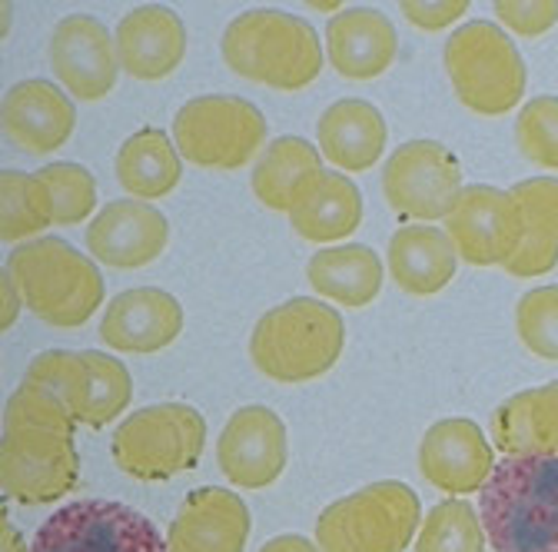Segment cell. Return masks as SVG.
<instances>
[{
	"instance_id": "cell-5",
	"label": "cell",
	"mask_w": 558,
	"mask_h": 552,
	"mask_svg": "<svg viewBox=\"0 0 558 552\" xmlns=\"http://www.w3.org/2000/svg\"><path fill=\"white\" fill-rule=\"evenodd\" d=\"M423 503L399 479L369 487L329 503L316 519L323 552H405L423 526Z\"/></svg>"
},
{
	"instance_id": "cell-23",
	"label": "cell",
	"mask_w": 558,
	"mask_h": 552,
	"mask_svg": "<svg viewBox=\"0 0 558 552\" xmlns=\"http://www.w3.org/2000/svg\"><path fill=\"white\" fill-rule=\"evenodd\" d=\"M290 224L310 243H336L360 230L363 193L349 177L319 170L296 193L290 206Z\"/></svg>"
},
{
	"instance_id": "cell-11",
	"label": "cell",
	"mask_w": 558,
	"mask_h": 552,
	"mask_svg": "<svg viewBox=\"0 0 558 552\" xmlns=\"http://www.w3.org/2000/svg\"><path fill=\"white\" fill-rule=\"evenodd\" d=\"M462 190L465 183H462V167L456 154L436 141L402 144L386 160L383 196L399 217H409V220L449 217Z\"/></svg>"
},
{
	"instance_id": "cell-13",
	"label": "cell",
	"mask_w": 558,
	"mask_h": 552,
	"mask_svg": "<svg viewBox=\"0 0 558 552\" xmlns=\"http://www.w3.org/2000/svg\"><path fill=\"white\" fill-rule=\"evenodd\" d=\"M50 67L70 97L97 104L117 87V37L90 14H70L50 34Z\"/></svg>"
},
{
	"instance_id": "cell-17",
	"label": "cell",
	"mask_w": 558,
	"mask_h": 552,
	"mask_svg": "<svg viewBox=\"0 0 558 552\" xmlns=\"http://www.w3.org/2000/svg\"><path fill=\"white\" fill-rule=\"evenodd\" d=\"M253 519L246 503L220 487L193 490L177 509L167 549L170 552H243Z\"/></svg>"
},
{
	"instance_id": "cell-32",
	"label": "cell",
	"mask_w": 558,
	"mask_h": 552,
	"mask_svg": "<svg viewBox=\"0 0 558 552\" xmlns=\"http://www.w3.org/2000/svg\"><path fill=\"white\" fill-rule=\"evenodd\" d=\"M415 552H485L482 519L465 500H446L418 526Z\"/></svg>"
},
{
	"instance_id": "cell-20",
	"label": "cell",
	"mask_w": 558,
	"mask_h": 552,
	"mask_svg": "<svg viewBox=\"0 0 558 552\" xmlns=\"http://www.w3.org/2000/svg\"><path fill=\"white\" fill-rule=\"evenodd\" d=\"M74 123V104L50 81H21L4 94V136L24 154L60 151Z\"/></svg>"
},
{
	"instance_id": "cell-40",
	"label": "cell",
	"mask_w": 558,
	"mask_h": 552,
	"mask_svg": "<svg viewBox=\"0 0 558 552\" xmlns=\"http://www.w3.org/2000/svg\"><path fill=\"white\" fill-rule=\"evenodd\" d=\"M259 552H323L319 545H313L306 536H296V532H287V536H276L269 539Z\"/></svg>"
},
{
	"instance_id": "cell-3",
	"label": "cell",
	"mask_w": 558,
	"mask_h": 552,
	"mask_svg": "<svg viewBox=\"0 0 558 552\" xmlns=\"http://www.w3.org/2000/svg\"><path fill=\"white\" fill-rule=\"evenodd\" d=\"M342 343L345 326L332 307L293 297L259 316L250 336V360L276 383H310L339 363Z\"/></svg>"
},
{
	"instance_id": "cell-14",
	"label": "cell",
	"mask_w": 558,
	"mask_h": 552,
	"mask_svg": "<svg viewBox=\"0 0 558 552\" xmlns=\"http://www.w3.org/2000/svg\"><path fill=\"white\" fill-rule=\"evenodd\" d=\"M220 472L240 490H266L287 469V423L269 406L236 409L217 443Z\"/></svg>"
},
{
	"instance_id": "cell-31",
	"label": "cell",
	"mask_w": 558,
	"mask_h": 552,
	"mask_svg": "<svg viewBox=\"0 0 558 552\" xmlns=\"http://www.w3.org/2000/svg\"><path fill=\"white\" fill-rule=\"evenodd\" d=\"M31 383L50 389L66 412L74 417V423L87 420V403H90V370L84 353H70V350H47L31 360L27 376Z\"/></svg>"
},
{
	"instance_id": "cell-35",
	"label": "cell",
	"mask_w": 558,
	"mask_h": 552,
	"mask_svg": "<svg viewBox=\"0 0 558 552\" xmlns=\"http://www.w3.org/2000/svg\"><path fill=\"white\" fill-rule=\"evenodd\" d=\"M515 333L529 353L558 363V287H535L519 300Z\"/></svg>"
},
{
	"instance_id": "cell-1",
	"label": "cell",
	"mask_w": 558,
	"mask_h": 552,
	"mask_svg": "<svg viewBox=\"0 0 558 552\" xmlns=\"http://www.w3.org/2000/svg\"><path fill=\"white\" fill-rule=\"evenodd\" d=\"M493 552H558V456H506L478 500Z\"/></svg>"
},
{
	"instance_id": "cell-36",
	"label": "cell",
	"mask_w": 558,
	"mask_h": 552,
	"mask_svg": "<svg viewBox=\"0 0 558 552\" xmlns=\"http://www.w3.org/2000/svg\"><path fill=\"white\" fill-rule=\"evenodd\" d=\"M515 144L532 164L558 170V97H535L522 107Z\"/></svg>"
},
{
	"instance_id": "cell-19",
	"label": "cell",
	"mask_w": 558,
	"mask_h": 552,
	"mask_svg": "<svg viewBox=\"0 0 558 552\" xmlns=\"http://www.w3.org/2000/svg\"><path fill=\"white\" fill-rule=\"evenodd\" d=\"M186 27L177 11L163 4L133 8L117 24V57L133 81H163L183 63Z\"/></svg>"
},
{
	"instance_id": "cell-37",
	"label": "cell",
	"mask_w": 558,
	"mask_h": 552,
	"mask_svg": "<svg viewBox=\"0 0 558 552\" xmlns=\"http://www.w3.org/2000/svg\"><path fill=\"white\" fill-rule=\"evenodd\" d=\"M496 17L519 37H538L558 21V4L555 0H532V4L529 0H519V4L502 0V4H496Z\"/></svg>"
},
{
	"instance_id": "cell-2",
	"label": "cell",
	"mask_w": 558,
	"mask_h": 552,
	"mask_svg": "<svg viewBox=\"0 0 558 552\" xmlns=\"http://www.w3.org/2000/svg\"><path fill=\"white\" fill-rule=\"evenodd\" d=\"M227 67L272 91H303L323 71L319 34L310 21L287 11H246L223 34Z\"/></svg>"
},
{
	"instance_id": "cell-4",
	"label": "cell",
	"mask_w": 558,
	"mask_h": 552,
	"mask_svg": "<svg viewBox=\"0 0 558 552\" xmlns=\"http://www.w3.org/2000/svg\"><path fill=\"white\" fill-rule=\"evenodd\" d=\"M24 307L47 326H84L104 303V276L94 260L60 237H40L8 256Z\"/></svg>"
},
{
	"instance_id": "cell-22",
	"label": "cell",
	"mask_w": 558,
	"mask_h": 552,
	"mask_svg": "<svg viewBox=\"0 0 558 552\" xmlns=\"http://www.w3.org/2000/svg\"><path fill=\"white\" fill-rule=\"evenodd\" d=\"M316 141H319V154L329 164H336L339 170L363 173L376 167L379 157L386 154L389 130H386V117L369 100L345 97L323 110L316 123Z\"/></svg>"
},
{
	"instance_id": "cell-41",
	"label": "cell",
	"mask_w": 558,
	"mask_h": 552,
	"mask_svg": "<svg viewBox=\"0 0 558 552\" xmlns=\"http://www.w3.org/2000/svg\"><path fill=\"white\" fill-rule=\"evenodd\" d=\"M0 536H4V552H27L21 532L8 523V516H4V529H0Z\"/></svg>"
},
{
	"instance_id": "cell-25",
	"label": "cell",
	"mask_w": 558,
	"mask_h": 552,
	"mask_svg": "<svg viewBox=\"0 0 558 552\" xmlns=\"http://www.w3.org/2000/svg\"><path fill=\"white\" fill-rule=\"evenodd\" d=\"M493 446L506 456H558V380L522 389L496 409Z\"/></svg>"
},
{
	"instance_id": "cell-15",
	"label": "cell",
	"mask_w": 558,
	"mask_h": 552,
	"mask_svg": "<svg viewBox=\"0 0 558 552\" xmlns=\"http://www.w3.org/2000/svg\"><path fill=\"white\" fill-rule=\"evenodd\" d=\"M493 469V446H488L485 433L465 417L439 420L418 443V472L449 496L482 493Z\"/></svg>"
},
{
	"instance_id": "cell-26",
	"label": "cell",
	"mask_w": 558,
	"mask_h": 552,
	"mask_svg": "<svg viewBox=\"0 0 558 552\" xmlns=\"http://www.w3.org/2000/svg\"><path fill=\"white\" fill-rule=\"evenodd\" d=\"M383 273H386L383 260L366 243H342V247L319 250L306 266L310 287L319 297L349 310L369 307L379 297Z\"/></svg>"
},
{
	"instance_id": "cell-28",
	"label": "cell",
	"mask_w": 558,
	"mask_h": 552,
	"mask_svg": "<svg viewBox=\"0 0 558 552\" xmlns=\"http://www.w3.org/2000/svg\"><path fill=\"white\" fill-rule=\"evenodd\" d=\"M113 170L126 193L147 203V200H160L177 190V183L183 177V157L167 130L144 127L123 141Z\"/></svg>"
},
{
	"instance_id": "cell-24",
	"label": "cell",
	"mask_w": 558,
	"mask_h": 552,
	"mask_svg": "<svg viewBox=\"0 0 558 552\" xmlns=\"http://www.w3.org/2000/svg\"><path fill=\"white\" fill-rule=\"evenodd\" d=\"M459 253L446 230L429 224L399 227L389 240V276L402 293L433 297L446 290L456 276Z\"/></svg>"
},
{
	"instance_id": "cell-39",
	"label": "cell",
	"mask_w": 558,
	"mask_h": 552,
	"mask_svg": "<svg viewBox=\"0 0 558 552\" xmlns=\"http://www.w3.org/2000/svg\"><path fill=\"white\" fill-rule=\"evenodd\" d=\"M21 303H24V293L17 287V280L11 276V269L4 266V284H0V326L11 329L21 316Z\"/></svg>"
},
{
	"instance_id": "cell-38",
	"label": "cell",
	"mask_w": 558,
	"mask_h": 552,
	"mask_svg": "<svg viewBox=\"0 0 558 552\" xmlns=\"http://www.w3.org/2000/svg\"><path fill=\"white\" fill-rule=\"evenodd\" d=\"M402 17L415 27L423 31H442L449 27L452 21H462L465 11H469V0H446V4H436V0H405V4H399Z\"/></svg>"
},
{
	"instance_id": "cell-21",
	"label": "cell",
	"mask_w": 558,
	"mask_h": 552,
	"mask_svg": "<svg viewBox=\"0 0 558 552\" xmlns=\"http://www.w3.org/2000/svg\"><path fill=\"white\" fill-rule=\"evenodd\" d=\"M399 50L392 21L373 8H345L326 27V57L345 81H373L386 74Z\"/></svg>"
},
{
	"instance_id": "cell-18",
	"label": "cell",
	"mask_w": 558,
	"mask_h": 552,
	"mask_svg": "<svg viewBox=\"0 0 558 552\" xmlns=\"http://www.w3.org/2000/svg\"><path fill=\"white\" fill-rule=\"evenodd\" d=\"M180 333L183 307L173 293L157 287L120 293L100 320V339L120 353H160Z\"/></svg>"
},
{
	"instance_id": "cell-9",
	"label": "cell",
	"mask_w": 558,
	"mask_h": 552,
	"mask_svg": "<svg viewBox=\"0 0 558 552\" xmlns=\"http://www.w3.org/2000/svg\"><path fill=\"white\" fill-rule=\"evenodd\" d=\"M31 552H170L160 529L133 506L77 500L57 509L34 536Z\"/></svg>"
},
{
	"instance_id": "cell-6",
	"label": "cell",
	"mask_w": 558,
	"mask_h": 552,
	"mask_svg": "<svg viewBox=\"0 0 558 552\" xmlns=\"http://www.w3.org/2000/svg\"><path fill=\"white\" fill-rule=\"evenodd\" d=\"M446 71L456 97L482 117H502L525 97V60L493 21H469L446 40Z\"/></svg>"
},
{
	"instance_id": "cell-34",
	"label": "cell",
	"mask_w": 558,
	"mask_h": 552,
	"mask_svg": "<svg viewBox=\"0 0 558 552\" xmlns=\"http://www.w3.org/2000/svg\"><path fill=\"white\" fill-rule=\"evenodd\" d=\"M84 360H87V370H90V403H87V420L84 423L100 430L110 420H117L120 412L130 406L133 380H130L126 367L120 360L107 357V353L87 350Z\"/></svg>"
},
{
	"instance_id": "cell-10",
	"label": "cell",
	"mask_w": 558,
	"mask_h": 552,
	"mask_svg": "<svg viewBox=\"0 0 558 552\" xmlns=\"http://www.w3.org/2000/svg\"><path fill=\"white\" fill-rule=\"evenodd\" d=\"M77 446L74 433L50 427L4 423L0 446V482L4 493L21 506L57 503L77 487Z\"/></svg>"
},
{
	"instance_id": "cell-8",
	"label": "cell",
	"mask_w": 558,
	"mask_h": 552,
	"mask_svg": "<svg viewBox=\"0 0 558 552\" xmlns=\"http://www.w3.org/2000/svg\"><path fill=\"white\" fill-rule=\"evenodd\" d=\"M173 144L203 170H240L266 144V117L243 97H193L173 117Z\"/></svg>"
},
{
	"instance_id": "cell-33",
	"label": "cell",
	"mask_w": 558,
	"mask_h": 552,
	"mask_svg": "<svg viewBox=\"0 0 558 552\" xmlns=\"http://www.w3.org/2000/svg\"><path fill=\"white\" fill-rule=\"evenodd\" d=\"M53 203V227H77L97 206V183L81 164H47L37 170Z\"/></svg>"
},
{
	"instance_id": "cell-30",
	"label": "cell",
	"mask_w": 558,
	"mask_h": 552,
	"mask_svg": "<svg viewBox=\"0 0 558 552\" xmlns=\"http://www.w3.org/2000/svg\"><path fill=\"white\" fill-rule=\"evenodd\" d=\"M53 227V203L37 173L4 170L0 173V237L4 243L27 240Z\"/></svg>"
},
{
	"instance_id": "cell-29",
	"label": "cell",
	"mask_w": 558,
	"mask_h": 552,
	"mask_svg": "<svg viewBox=\"0 0 558 552\" xmlns=\"http://www.w3.org/2000/svg\"><path fill=\"white\" fill-rule=\"evenodd\" d=\"M319 170H323V154L310 141H303V136H279V141H272L259 154L250 187L266 211L290 214L303 183Z\"/></svg>"
},
{
	"instance_id": "cell-16",
	"label": "cell",
	"mask_w": 558,
	"mask_h": 552,
	"mask_svg": "<svg viewBox=\"0 0 558 552\" xmlns=\"http://www.w3.org/2000/svg\"><path fill=\"white\" fill-rule=\"evenodd\" d=\"M84 240L97 263L117 269H140L160 260L170 243V224L157 206L144 200H113L100 206Z\"/></svg>"
},
{
	"instance_id": "cell-12",
	"label": "cell",
	"mask_w": 558,
	"mask_h": 552,
	"mask_svg": "<svg viewBox=\"0 0 558 552\" xmlns=\"http://www.w3.org/2000/svg\"><path fill=\"white\" fill-rule=\"evenodd\" d=\"M446 233L469 266H506L525 237L522 206L512 190L469 183L446 217Z\"/></svg>"
},
{
	"instance_id": "cell-7",
	"label": "cell",
	"mask_w": 558,
	"mask_h": 552,
	"mask_svg": "<svg viewBox=\"0 0 558 552\" xmlns=\"http://www.w3.org/2000/svg\"><path fill=\"white\" fill-rule=\"evenodd\" d=\"M206 446L203 412L186 403H157L126 417L113 440L110 456L120 472L140 482H167L190 472Z\"/></svg>"
},
{
	"instance_id": "cell-27",
	"label": "cell",
	"mask_w": 558,
	"mask_h": 552,
	"mask_svg": "<svg viewBox=\"0 0 558 552\" xmlns=\"http://www.w3.org/2000/svg\"><path fill=\"white\" fill-rule=\"evenodd\" d=\"M515 203L522 206L525 237L519 253L506 263V273L519 280L548 273L558 263V180L532 177L512 187Z\"/></svg>"
}]
</instances>
